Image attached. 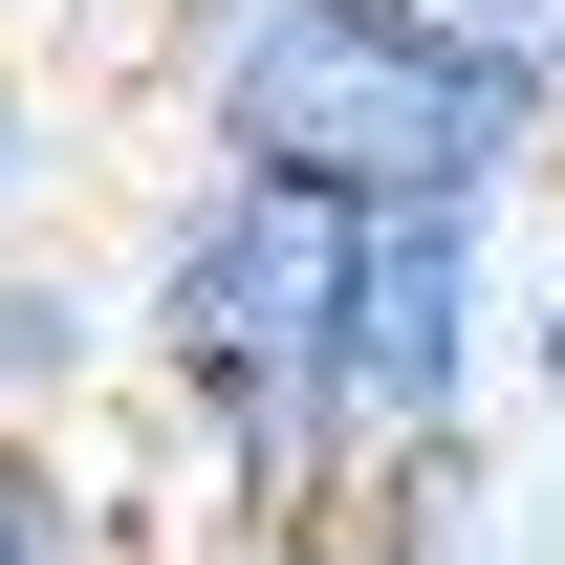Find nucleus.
<instances>
[{
  "mask_svg": "<svg viewBox=\"0 0 565 565\" xmlns=\"http://www.w3.org/2000/svg\"><path fill=\"white\" fill-rule=\"evenodd\" d=\"M44 196H66V87L0 66V239H44Z\"/></svg>",
  "mask_w": 565,
  "mask_h": 565,
  "instance_id": "423d86ee",
  "label": "nucleus"
},
{
  "mask_svg": "<svg viewBox=\"0 0 565 565\" xmlns=\"http://www.w3.org/2000/svg\"><path fill=\"white\" fill-rule=\"evenodd\" d=\"M500 349H522V217H370L349 349H327L349 479L370 457H479L500 435Z\"/></svg>",
  "mask_w": 565,
  "mask_h": 565,
  "instance_id": "f03ea898",
  "label": "nucleus"
},
{
  "mask_svg": "<svg viewBox=\"0 0 565 565\" xmlns=\"http://www.w3.org/2000/svg\"><path fill=\"white\" fill-rule=\"evenodd\" d=\"M22 22H44V0H0V66H22Z\"/></svg>",
  "mask_w": 565,
  "mask_h": 565,
  "instance_id": "1a4fd4ad",
  "label": "nucleus"
},
{
  "mask_svg": "<svg viewBox=\"0 0 565 565\" xmlns=\"http://www.w3.org/2000/svg\"><path fill=\"white\" fill-rule=\"evenodd\" d=\"M87 392H131V305L66 239H0V435H66Z\"/></svg>",
  "mask_w": 565,
  "mask_h": 565,
  "instance_id": "7ed1b4c3",
  "label": "nucleus"
},
{
  "mask_svg": "<svg viewBox=\"0 0 565 565\" xmlns=\"http://www.w3.org/2000/svg\"><path fill=\"white\" fill-rule=\"evenodd\" d=\"M0 565H131V500L66 435H0Z\"/></svg>",
  "mask_w": 565,
  "mask_h": 565,
  "instance_id": "39448f33",
  "label": "nucleus"
},
{
  "mask_svg": "<svg viewBox=\"0 0 565 565\" xmlns=\"http://www.w3.org/2000/svg\"><path fill=\"white\" fill-rule=\"evenodd\" d=\"M392 22H414L457 87H500V109L565 152V0H392Z\"/></svg>",
  "mask_w": 565,
  "mask_h": 565,
  "instance_id": "20e7f679",
  "label": "nucleus"
},
{
  "mask_svg": "<svg viewBox=\"0 0 565 565\" xmlns=\"http://www.w3.org/2000/svg\"><path fill=\"white\" fill-rule=\"evenodd\" d=\"M174 152L305 174L349 217H544V174H565L392 0H174Z\"/></svg>",
  "mask_w": 565,
  "mask_h": 565,
  "instance_id": "f257e3e1",
  "label": "nucleus"
},
{
  "mask_svg": "<svg viewBox=\"0 0 565 565\" xmlns=\"http://www.w3.org/2000/svg\"><path fill=\"white\" fill-rule=\"evenodd\" d=\"M196 565H370L349 522H305V544H196Z\"/></svg>",
  "mask_w": 565,
  "mask_h": 565,
  "instance_id": "6e6552de",
  "label": "nucleus"
},
{
  "mask_svg": "<svg viewBox=\"0 0 565 565\" xmlns=\"http://www.w3.org/2000/svg\"><path fill=\"white\" fill-rule=\"evenodd\" d=\"M544 196H565V174H544ZM500 392L565 414V217H522V349H500Z\"/></svg>",
  "mask_w": 565,
  "mask_h": 565,
  "instance_id": "0eeeda50",
  "label": "nucleus"
}]
</instances>
